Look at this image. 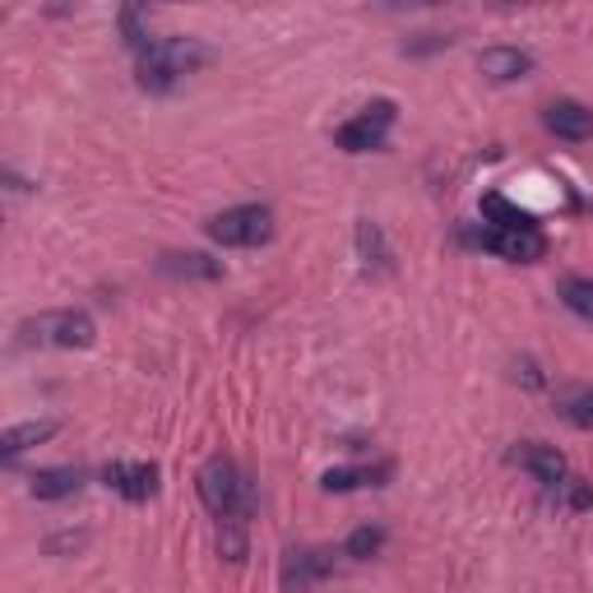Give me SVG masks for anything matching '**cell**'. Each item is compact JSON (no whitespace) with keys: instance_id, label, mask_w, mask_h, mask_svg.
<instances>
[{"instance_id":"14","label":"cell","mask_w":593,"mask_h":593,"mask_svg":"<svg viewBox=\"0 0 593 593\" xmlns=\"http://www.w3.org/2000/svg\"><path fill=\"white\" fill-rule=\"evenodd\" d=\"M556 413H562L570 427L593 431V386H570V390H562V394H556Z\"/></svg>"},{"instance_id":"5","label":"cell","mask_w":593,"mask_h":593,"mask_svg":"<svg viewBox=\"0 0 593 593\" xmlns=\"http://www.w3.org/2000/svg\"><path fill=\"white\" fill-rule=\"evenodd\" d=\"M394 126V102H371L362 116L339 126V149L343 153H371L386 144V130Z\"/></svg>"},{"instance_id":"8","label":"cell","mask_w":593,"mask_h":593,"mask_svg":"<svg viewBox=\"0 0 593 593\" xmlns=\"http://www.w3.org/2000/svg\"><path fill=\"white\" fill-rule=\"evenodd\" d=\"M543 121H547V130L556 139H570V144H584V139H593V112L584 108V102H552Z\"/></svg>"},{"instance_id":"3","label":"cell","mask_w":593,"mask_h":593,"mask_svg":"<svg viewBox=\"0 0 593 593\" xmlns=\"http://www.w3.org/2000/svg\"><path fill=\"white\" fill-rule=\"evenodd\" d=\"M204 232L218 241V247H265L274 237V209L265 204H237V209H223L204 223Z\"/></svg>"},{"instance_id":"12","label":"cell","mask_w":593,"mask_h":593,"mask_svg":"<svg viewBox=\"0 0 593 593\" xmlns=\"http://www.w3.org/2000/svg\"><path fill=\"white\" fill-rule=\"evenodd\" d=\"M335 570V562H329L325 552H288V562H283V584L292 593H302L311 580H320V575Z\"/></svg>"},{"instance_id":"7","label":"cell","mask_w":593,"mask_h":593,"mask_svg":"<svg viewBox=\"0 0 593 593\" xmlns=\"http://www.w3.org/2000/svg\"><path fill=\"white\" fill-rule=\"evenodd\" d=\"M102 482L121 492L126 501H149L159 496V468L153 464H108L102 468Z\"/></svg>"},{"instance_id":"11","label":"cell","mask_w":593,"mask_h":593,"mask_svg":"<svg viewBox=\"0 0 593 593\" xmlns=\"http://www.w3.org/2000/svg\"><path fill=\"white\" fill-rule=\"evenodd\" d=\"M79 487H84L79 468H38V474L28 478V492L38 501H65V496H75Z\"/></svg>"},{"instance_id":"13","label":"cell","mask_w":593,"mask_h":593,"mask_svg":"<svg viewBox=\"0 0 593 593\" xmlns=\"http://www.w3.org/2000/svg\"><path fill=\"white\" fill-rule=\"evenodd\" d=\"M56 427H61V422H51V417H42V422H24V427H10L5 436H0V455H5V459L24 455V450H33V445L51 441V436H56Z\"/></svg>"},{"instance_id":"6","label":"cell","mask_w":593,"mask_h":593,"mask_svg":"<svg viewBox=\"0 0 593 593\" xmlns=\"http://www.w3.org/2000/svg\"><path fill=\"white\" fill-rule=\"evenodd\" d=\"M482 251H496L501 260H510V265H533V260H543L547 255V241L538 228H515V232H505V228H487L474 237Z\"/></svg>"},{"instance_id":"17","label":"cell","mask_w":593,"mask_h":593,"mask_svg":"<svg viewBox=\"0 0 593 593\" xmlns=\"http://www.w3.org/2000/svg\"><path fill=\"white\" fill-rule=\"evenodd\" d=\"M482 218L492 223V228H505V232H515V228H533V218H529L519 204L505 200V195H482Z\"/></svg>"},{"instance_id":"18","label":"cell","mask_w":593,"mask_h":593,"mask_svg":"<svg viewBox=\"0 0 593 593\" xmlns=\"http://www.w3.org/2000/svg\"><path fill=\"white\" fill-rule=\"evenodd\" d=\"M562 302H566L580 320H593V278H580V274L566 278V283H562Z\"/></svg>"},{"instance_id":"16","label":"cell","mask_w":593,"mask_h":593,"mask_svg":"<svg viewBox=\"0 0 593 593\" xmlns=\"http://www.w3.org/2000/svg\"><path fill=\"white\" fill-rule=\"evenodd\" d=\"M380 478H390V464H380V468H329V474L320 478L325 492H353V487H380Z\"/></svg>"},{"instance_id":"1","label":"cell","mask_w":593,"mask_h":593,"mask_svg":"<svg viewBox=\"0 0 593 593\" xmlns=\"http://www.w3.org/2000/svg\"><path fill=\"white\" fill-rule=\"evenodd\" d=\"M200 65H209V47L195 38H159L139 51V84L153 93L172 89L181 75H195Z\"/></svg>"},{"instance_id":"21","label":"cell","mask_w":593,"mask_h":593,"mask_svg":"<svg viewBox=\"0 0 593 593\" xmlns=\"http://www.w3.org/2000/svg\"><path fill=\"white\" fill-rule=\"evenodd\" d=\"M566 487V505H570V510H589V505H593V487L589 482H562Z\"/></svg>"},{"instance_id":"2","label":"cell","mask_w":593,"mask_h":593,"mask_svg":"<svg viewBox=\"0 0 593 593\" xmlns=\"http://www.w3.org/2000/svg\"><path fill=\"white\" fill-rule=\"evenodd\" d=\"M195 487H200V501L209 505V515H218V525H223V519H241V525H247L251 510H255L251 482L241 478L237 464H228V459H209L200 468Z\"/></svg>"},{"instance_id":"15","label":"cell","mask_w":593,"mask_h":593,"mask_svg":"<svg viewBox=\"0 0 593 593\" xmlns=\"http://www.w3.org/2000/svg\"><path fill=\"white\" fill-rule=\"evenodd\" d=\"M159 269L172 274V278H218V274H223L218 260L195 255V251H186V255H163V260H159Z\"/></svg>"},{"instance_id":"9","label":"cell","mask_w":593,"mask_h":593,"mask_svg":"<svg viewBox=\"0 0 593 593\" xmlns=\"http://www.w3.org/2000/svg\"><path fill=\"white\" fill-rule=\"evenodd\" d=\"M510 459L519 468H529L543 487H562L566 482V459H562V450H556V445H519Z\"/></svg>"},{"instance_id":"4","label":"cell","mask_w":593,"mask_h":593,"mask_svg":"<svg viewBox=\"0 0 593 593\" xmlns=\"http://www.w3.org/2000/svg\"><path fill=\"white\" fill-rule=\"evenodd\" d=\"M24 343H51V348H89L98 339V325L89 311H51V316H38L20 325Z\"/></svg>"},{"instance_id":"19","label":"cell","mask_w":593,"mask_h":593,"mask_svg":"<svg viewBox=\"0 0 593 593\" xmlns=\"http://www.w3.org/2000/svg\"><path fill=\"white\" fill-rule=\"evenodd\" d=\"M357 247H362V255H366V269H390V251H386V241H380V228L376 223H362L357 228Z\"/></svg>"},{"instance_id":"10","label":"cell","mask_w":593,"mask_h":593,"mask_svg":"<svg viewBox=\"0 0 593 593\" xmlns=\"http://www.w3.org/2000/svg\"><path fill=\"white\" fill-rule=\"evenodd\" d=\"M478 70H482V75H492V79H501V84H510V79L529 75L533 56H529V51H519V47H487L478 56Z\"/></svg>"},{"instance_id":"20","label":"cell","mask_w":593,"mask_h":593,"mask_svg":"<svg viewBox=\"0 0 593 593\" xmlns=\"http://www.w3.org/2000/svg\"><path fill=\"white\" fill-rule=\"evenodd\" d=\"M380 547H386V529H371V525H362V529H353V538H348V556L353 562H366V556H376Z\"/></svg>"}]
</instances>
